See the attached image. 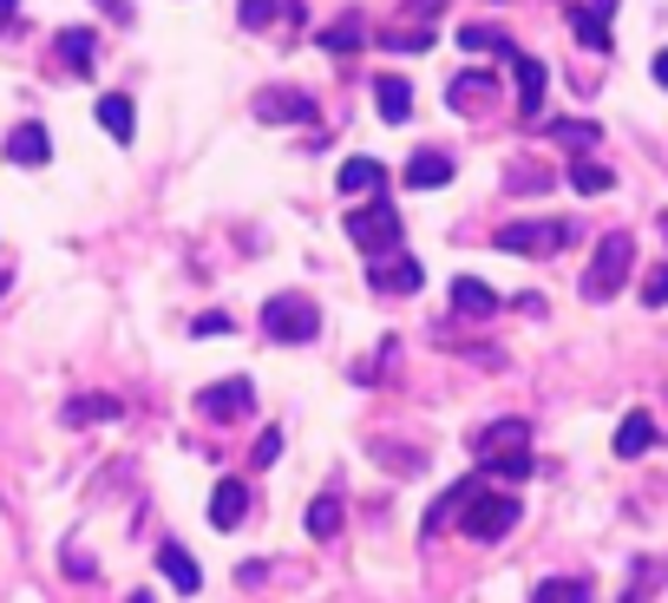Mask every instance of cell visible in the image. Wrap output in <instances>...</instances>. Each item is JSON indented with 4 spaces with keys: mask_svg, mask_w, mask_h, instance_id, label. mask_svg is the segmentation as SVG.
<instances>
[{
    "mask_svg": "<svg viewBox=\"0 0 668 603\" xmlns=\"http://www.w3.org/2000/svg\"><path fill=\"white\" fill-rule=\"evenodd\" d=\"M348 236L361 243V256H368V263H380V256H400V249H407V224H400V211H393L387 197L354 204V211H348Z\"/></svg>",
    "mask_w": 668,
    "mask_h": 603,
    "instance_id": "1",
    "label": "cell"
},
{
    "mask_svg": "<svg viewBox=\"0 0 668 603\" xmlns=\"http://www.w3.org/2000/svg\"><path fill=\"white\" fill-rule=\"evenodd\" d=\"M629 263H636V236L629 229H609L603 243H596L590 269H584V302H609L623 283H629Z\"/></svg>",
    "mask_w": 668,
    "mask_h": 603,
    "instance_id": "2",
    "label": "cell"
},
{
    "mask_svg": "<svg viewBox=\"0 0 668 603\" xmlns=\"http://www.w3.org/2000/svg\"><path fill=\"white\" fill-rule=\"evenodd\" d=\"M263 335L282 341V348H301V341L321 335V308L308 296H269L263 302Z\"/></svg>",
    "mask_w": 668,
    "mask_h": 603,
    "instance_id": "3",
    "label": "cell"
},
{
    "mask_svg": "<svg viewBox=\"0 0 668 603\" xmlns=\"http://www.w3.org/2000/svg\"><path fill=\"white\" fill-rule=\"evenodd\" d=\"M512 525H518V499H512V492H485V486H479V492L459 505V531L479 538V544H499Z\"/></svg>",
    "mask_w": 668,
    "mask_h": 603,
    "instance_id": "4",
    "label": "cell"
},
{
    "mask_svg": "<svg viewBox=\"0 0 668 603\" xmlns=\"http://www.w3.org/2000/svg\"><path fill=\"white\" fill-rule=\"evenodd\" d=\"M571 236H577V229L564 224V217H524V224L499 229V249H505V256H557Z\"/></svg>",
    "mask_w": 668,
    "mask_h": 603,
    "instance_id": "5",
    "label": "cell"
},
{
    "mask_svg": "<svg viewBox=\"0 0 668 603\" xmlns=\"http://www.w3.org/2000/svg\"><path fill=\"white\" fill-rule=\"evenodd\" d=\"M249 407H256V387H249L243 375H229V380H217V387H204V394H197V413H204V420H217V427L243 420Z\"/></svg>",
    "mask_w": 668,
    "mask_h": 603,
    "instance_id": "6",
    "label": "cell"
},
{
    "mask_svg": "<svg viewBox=\"0 0 668 603\" xmlns=\"http://www.w3.org/2000/svg\"><path fill=\"white\" fill-rule=\"evenodd\" d=\"M420 283H427V269H420V256H380L368 263V289L373 296H420Z\"/></svg>",
    "mask_w": 668,
    "mask_h": 603,
    "instance_id": "7",
    "label": "cell"
},
{
    "mask_svg": "<svg viewBox=\"0 0 668 603\" xmlns=\"http://www.w3.org/2000/svg\"><path fill=\"white\" fill-rule=\"evenodd\" d=\"M256 119L263 125H301V119H315V99L296 85H269V92H256Z\"/></svg>",
    "mask_w": 668,
    "mask_h": 603,
    "instance_id": "8",
    "label": "cell"
},
{
    "mask_svg": "<svg viewBox=\"0 0 668 603\" xmlns=\"http://www.w3.org/2000/svg\"><path fill=\"white\" fill-rule=\"evenodd\" d=\"M157 571H164V578H171V591H184V597H197V591H204V571H197V558H191L184 544H171V538L157 544Z\"/></svg>",
    "mask_w": 668,
    "mask_h": 603,
    "instance_id": "9",
    "label": "cell"
},
{
    "mask_svg": "<svg viewBox=\"0 0 668 603\" xmlns=\"http://www.w3.org/2000/svg\"><path fill=\"white\" fill-rule=\"evenodd\" d=\"M472 452H479V466H485V459H505V452H531V427H524V420H499V427H485V433L472 440Z\"/></svg>",
    "mask_w": 668,
    "mask_h": 603,
    "instance_id": "10",
    "label": "cell"
},
{
    "mask_svg": "<svg viewBox=\"0 0 668 603\" xmlns=\"http://www.w3.org/2000/svg\"><path fill=\"white\" fill-rule=\"evenodd\" d=\"M544 60H531V53H512V85H518V112L524 119H537L544 112Z\"/></svg>",
    "mask_w": 668,
    "mask_h": 603,
    "instance_id": "11",
    "label": "cell"
},
{
    "mask_svg": "<svg viewBox=\"0 0 668 603\" xmlns=\"http://www.w3.org/2000/svg\"><path fill=\"white\" fill-rule=\"evenodd\" d=\"M243 512H249V486H243V479H217V492H210V525L236 531Z\"/></svg>",
    "mask_w": 668,
    "mask_h": 603,
    "instance_id": "12",
    "label": "cell"
},
{
    "mask_svg": "<svg viewBox=\"0 0 668 603\" xmlns=\"http://www.w3.org/2000/svg\"><path fill=\"white\" fill-rule=\"evenodd\" d=\"M92 112H99V125H105L119 145H132V139H138V112H132V99H125V92H99V105H92Z\"/></svg>",
    "mask_w": 668,
    "mask_h": 603,
    "instance_id": "13",
    "label": "cell"
},
{
    "mask_svg": "<svg viewBox=\"0 0 668 603\" xmlns=\"http://www.w3.org/2000/svg\"><path fill=\"white\" fill-rule=\"evenodd\" d=\"M335 184H341L348 197H380V191H387V164H380V157H348Z\"/></svg>",
    "mask_w": 668,
    "mask_h": 603,
    "instance_id": "14",
    "label": "cell"
},
{
    "mask_svg": "<svg viewBox=\"0 0 668 603\" xmlns=\"http://www.w3.org/2000/svg\"><path fill=\"white\" fill-rule=\"evenodd\" d=\"M373 105H380L387 125H407V119H413V85L393 79V73H380V79H373Z\"/></svg>",
    "mask_w": 668,
    "mask_h": 603,
    "instance_id": "15",
    "label": "cell"
},
{
    "mask_svg": "<svg viewBox=\"0 0 668 603\" xmlns=\"http://www.w3.org/2000/svg\"><path fill=\"white\" fill-rule=\"evenodd\" d=\"M407 184H413V191L452 184V157H445V151H413V157H407Z\"/></svg>",
    "mask_w": 668,
    "mask_h": 603,
    "instance_id": "16",
    "label": "cell"
},
{
    "mask_svg": "<svg viewBox=\"0 0 668 603\" xmlns=\"http://www.w3.org/2000/svg\"><path fill=\"white\" fill-rule=\"evenodd\" d=\"M7 157H13V164H47V157H53V139H47V125H33V119H27V125H13V139H7Z\"/></svg>",
    "mask_w": 668,
    "mask_h": 603,
    "instance_id": "17",
    "label": "cell"
},
{
    "mask_svg": "<svg viewBox=\"0 0 668 603\" xmlns=\"http://www.w3.org/2000/svg\"><path fill=\"white\" fill-rule=\"evenodd\" d=\"M485 99H492V73H459L445 85V105L452 112H485Z\"/></svg>",
    "mask_w": 668,
    "mask_h": 603,
    "instance_id": "18",
    "label": "cell"
},
{
    "mask_svg": "<svg viewBox=\"0 0 668 603\" xmlns=\"http://www.w3.org/2000/svg\"><path fill=\"white\" fill-rule=\"evenodd\" d=\"M662 578H668L662 558H636V571H629V584H623V603H649L662 591Z\"/></svg>",
    "mask_w": 668,
    "mask_h": 603,
    "instance_id": "19",
    "label": "cell"
},
{
    "mask_svg": "<svg viewBox=\"0 0 668 603\" xmlns=\"http://www.w3.org/2000/svg\"><path fill=\"white\" fill-rule=\"evenodd\" d=\"M571 33H577V47L609 53V13H596V7H571Z\"/></svg>",
    "mask_w": 668,
    "mask_h": 603,
    "instance_id": "20",
    "label": "cell"
},
{
    "mask_svg": "<svg viewBox=\"0 0 668 603\" xmlns=\"http://www.w3.org/2000/svg\"><path fill=\"white\" fill-rule=\"evenodd\" d=\"M452 308H459V315H472V321H485V315L499 308V296H492L479 276H459V283H452Z\"/></svg>",
    "mask_w": 668,
    "mask_h": 603,
    "instance_id": "21",
    "label": "cell"
},
{
    "mask_svg": "<svg viewBox=\"0 0 668 603\" xmlns=\"http://www.w3.org/2000/svg\"><path fill=\"white\" fill-rule=\"evenodd\" d=\"M125 407L112 400V394H79L73 407H66V427H99V420H119Z\"/></svg>",
    "mask_w": 668,
    "mask_h": 603,
    "instance_id": "22",
    "label": "cell"
},
{
    "mask_svg": "<svg viewBox=\"0 0 668 603\" xmlns=\"http://www.w3.org/2000/svg\"><path fill=\"white\" fill-rule=\"evenodd\" d=\"M656 447V420L649 413H629L623 427H616V459H636V452Z\"/></svg>",
    "mask_w": 668,
    "mask_h": 603,
    "instance_id": "23",
    "label": "cell"
},
{
    "mask_svg": "<svg viewBox=\"0 0 668 603\" xmlns=\"http://www.w3.org/2000/svg\"><path fill=\"white\" fill-rule=\"evenodd\" d=\"M301 525H308V538H321V544H328V538L341 531V499H335V492H321V499H308V512H301Z\"/></svg>",
    "mask_w": 668,
    "mask_h": 603,
    "instance_id": "24",
    "label": "cell"
},
{
    "mask_svg": "<svg viewBox=\"0 0 668 603\" xmlns=\"http://www.w3.org/2000/svg\"><path fill=\"white\" fill-rule=\"evenodd\" d=\"M531 603H590V578H544Z\"/></svg>",
    "mask_w": 668,
    "mask_h": 603,
    "instance_id": "25",
    "label": "cell"
},
{
    "mask_svg": "<svg viewBox=\"0 0 668 603\" xmlns=\"http://www.w3.org/2000/svg\"><path fill=\"white\" fill-rule=\"evenodd\" d=\"M571 184H577L584 197H603V191H616V171L596 164V157H577V164H571Z\"/></svg>",
    "mask_w": 668,
    "mask_h": 603,
    "instance_id": "26",
    "label": "cell"
},
{
    "mask_svg": "<svg viewBox=\"0 0 668 603\" xmlns=\"http://www.w3.org/2000/svg\"><path fill=\"white\" fill-rule=\"evenodd\" d=\"M459 47H465V53H505V60L518 53V47H512V33H499V27H465V33H459Z\"/></svg>",
    "mask_w": 668,
    "mask_h": 603,
    "instance_id": "27",
    "label": "cell"
},
{
    "mask_svg": "<svg viewBox=\"0 0 668 603\" xmlns=\"http://www.w3.org/2000/svg\"><path fill=\"white\" fill-rule=\"evenodd\" d=\"M60 60H66L73 73L92 67V33H85V27H66V33H60Z\"/></svg>",
    "mask_w": 668,
    "mask_h": 603,
    "instance_id": "28",
    "label": "cell"
},
{
    "mask_svg": "<svg viewBox=\"0 0 668 603\" xmlns=\"http://www.w3.org/2000/svg\"><path fill=\"white\" fill-rule=\"evenodd\" d=\"M479 472H492V479H531V472H537V459H531V452H505V459H485Z\"/></svg>",
    "mask_w": 668,
    "mask_h": 603,
    "instance_id": "29",
    "label": "cell"
},
{
    "mask_svg": "<svg viewBox=\"0 0 668 603\" xmlns=\"http://www.w3.org/2000/svg\"><path fill=\"white\" fill-rule=\"evenodd\" d=\"M551 139H557V145H596V125L590 119H557V125H551Z\"/></svg>",
    "mask_w": 668,
    "mask_h": 603,
    "instance_id": "30",
    "label": "cell"
},
{
    "mask_svg": "<svg viewBox=\"0 0 668 603\" xmlns=\"http://www.w3.org/2000/svg\"><path fill=\"white\" fill-rule=\"evenodd\" d=\"M380 47H393V53H427V47H433V33H427V27H393Z\"/></svg>",
    "mask_w": 668,
    "mask_h": 603,
    "instance_id": "31",
    "label": "cell"
},
{
    "mask_svg": "<svg viewBox=\"0 0 668 603\" xmlns=\"http://www.w3.org/2000/svg\"><path fill=\"white\" fill-rule=\"evenodd\" d=\"M328 53H354L361 47V20H341V27H328V40H321Z\"/></svg>",
    "mask_w": 668,
    "mask_h": 603,
    "instance_id": "32",
    "label": "cell"
},
{
    "mask_svg": "<svg viewBox=\"0 0 668 603\" xmlns=\"http://www.w3.org/2000/svg\"><path fill=\"white\" fill-rule=\"evenodd\" d=\"M276 13H282L276 0H243V7H236V20H243V27H269Z\"/></svg>",
    "mask_w": 668,
    "mask_h": 603,
    "instance_id": "33",
    "label": "cell"
},
{
    "mask_svg": "<svg viewBox=\"0 0 668 603\" xmlns=\"http://www.w3.org/2000/svg\"><path fill=\"white\" fill-rule=\"evenodd\" d=\"M643 302H649V308H668V263H662V269H649V283H643Z\"/></svg>",
    "mask_w": 668,
    "mask_h": 603,
    "instance_id": "34",
    "label": "cell"
},
{
    "mask_svg": "<svg viewBox=\"0 0 668 603\" xmlns=\"http://www.w3.org/2000/svg\"><path fill=\"white\" fill-rule=\"evenodd\" d=\"M191 335H229V315H197Z\"/></svg>",
    "mask_w": 668,
    "mask_h": 603,
    "instance_id": "35",
    "label": "cell"
},
{
    "mask_svg": "<svg viewBox=\"0 0 668 603\" xmlns=\"http://www.w3.org/2000/svg\"><path fill=\"white\" fill-rule=\"evenodd\" d=\"M276 452H282V433H276V427H269V433H263V440H256V466H269V459H276Z\"/></svg>",
    "mask_w": 668,
    "mask_h": 603,
    "instance_id": "36",
    "label": "cell"
},
{
    "mask_svg": "<svg viewBox=\"0 0 668 603\" xmlns=\"http://www.w3.org/2000/svg\"><path fill=\"white\" fill-rule=\"evenodd\" d=\"M92 7H99V13H112V20H132V7H125V0H92Z\"/></svg>",
    "mask_w": 668,
    "mask_h": 603,
    "instance_id": "37",
    "label": "cell"
},
{
    "mask_svg": "<svg viewBox=\"0 0 668 603\" xmlns=\"http://www.w3.org/2000/svg\"><path fill=\"white\" fill-rule=\"evenodd\" d=\"M445 0H407V13H413V20H427V13H440Z\"/></svg>",
    "mask_w": 668,
    "mask_h": 603,
    "instance_id": "38",
    "label": "cell"
},
{
    "mask_svg": "<svg viewBox=\"0 0 668 603\" xmlns=\"http://www.w3.org/2000/svg\"><path fill=\"white\" fill-rule=\"evenodd\" d=\"M656 85H668V47L656 53Z\"/></svg>",
    "mask_w": 668,
    "mask_h": 603,
    "instance_id": "39",
    "label": "cell"
},
{
    "mask_svg": "<svg viewBox=\"0 0 668 603\" xmlns=\"http://www.w3.org/2000/svg\"><path fill=\"white\" fill-rule=\"evenodd\" d=\"M13 13H20V0H0V27H7V20H13Z\"/></svg>",
    "mask_w": 668,
    "mask_h": 603,
    "instance_id": "40",
    "label": "cell"
},
{
    "mask_svg": "<svg viewBox=\"0 0 668 603\" xmlns=\"http://www.w3.org/2000/svg\"><path fill=\"white\" fill-rule=\"evenodd\" d=\"M132 603H151V591H138V597H132Z\"/></svg>",
    "mask_w": 668,
    "mask_h": 603,
    "instance_id": "41",
    "label": "cell"
},
{
    "mask_svg": "<svg viewBox=\"0 0 668 603\" xmlns=\"http://www.w3.org/2000/svg\"><path fill=\"white\" fill-rule=\"evenodd\" d=\"M662 236H668V211H662Z\"/></svg>",
    "mask_w": 668,
    "mask_h": 603,
    "instance_id": "42",
    "label": "cell"
}]
</instances>
